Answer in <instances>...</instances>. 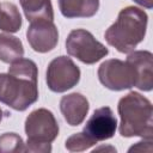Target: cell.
<instances>
[{
    "label": "cell",
    "mask_w": 153,
    "mask_h": 153,
    "mask_svg": "<svg viewBox=\"0 0 153 153\" xmlns=\"http://www.w3.org/2000/svg\"><path fill=\"white\" fill-rule=\"evenodd\" d=\"M0 74V102L17 111H24L38 99L37 65L30 59H19Z\"/></svg>",
    "instance_id": "6da1fadb"
},
{
    "label": "cell",
    "mask_w": 153,
    "mask_h": 153,
    "mask_svg": "<svg viewBox=\"0 0 153 153\" xmlns=\"http://www.w3.org/2000/svg\"><path fill=\"white\" fill-rule=\"evenodd\" d=\"M147 23L148 16L143 10L134 6L124 7L120 11L116 22L106 29L104 38L117 51L131 53L143 41Z\"/></svg>",
    "instance_id": "7a4b0ae2"
},
{
    "label": "cell",
    "mask_w": 153,
    "mask_h": 153,
    "mask_svg": "<svg viewBox=\"0 0 153 153\" xmlns=\"http://www.w3.org/2000/svg\"><path fill=\"white\" fill-rule=\"evenodd\" d=\"M117 111L121 118L118 130L122 136H140L152 140L153 109L149 99L131 91L120 99Z\"/></svg>",
    "instance_id": "3957f363"
},
{
    "label": "cell",
    "mask_w": 153,
    "mask_h": 153,
    "mask_svg": "<svg viewBox=\"0 0 153 153\" xmlns=\"http://www.w3.org/2000/svg\"><path fill=\"white\" fill-rule=\"evenodd\" d=\"M25 134L27 136L25 152H51V142L59 135V124L54 114L44 108L31 111L25 120Z\"/></svg>",
    "instance_id": "277c9868"
},
{
    "label": "cell",
    "mask_w": 153,
    "mask_h": 153,
    "mask_svg": "<svg viewBox=\"0 0 153 153\" xmlns=\"http://www.w3.org/2000/svg\"><path fill=\"white\" fill-rule=\"evenodd\" d=\"M66 50L68 55L86 65H93L109 54L108 48L85 29H75L69 32L66 38Z\"/></svg>",
    "instance_id": "5b68a950"
},
{
    "label": "cell",
    "mask_w": 153,
    "mask_h": 153,
    "mask_svg": "<svg viewBox=\"0 0 153 153\" xmlns=\"http://www.w3.org/2000/svg\"><path fill=\"white\" fill-rule=\"evenodd\" d=\"M80 80V69L71 57L57 56L50 61L45 73L48 88L56 93L73 88Z\"/></svg>",
    "instance_id": "8992f818"
},
{
    "label": "cell",
    "mask_w": 153,
    "mask_h": 153,
    "mask_svg": "<svg viewBox=\"0 0 153 153\" xmlns=\"http://www.w3.org/2000/svg\"><path fill=\"white\" fill-rule=\"evenodd\" d=\"M98 79L111 91H123L135 86V74L131 66L118 59H110L98 68Z\"/></svg>",
    "instance_id": "52a82bcc"
},
{
    "label": "cell",
    "mask_w": 153,
    "mask_h": 153,
    "mask_svg": "<svg viewBox=\"0 0 153 153\" xmlns=\"http://www.w3.org/2000/svg\"><path fill=\"white\" fill-rule=\"evenodd\" d=\"M26 39L35 51L48 53L56 47L59 42V31L53 20L36 19L30 22L26 30Z\"/></svg>",
    "instance_id": "ba28073f"
},
{
    "label": "cell",
    "mask_w": 153,
    "mask_h": 153,
    "mask_svg": "<svg viewBox=\"0 0 153 153\" xmlns=\"http://www.w3.org/2000/svg\"><path fill=\"white\" fill-rule=\"evenodd\" d=\"M117 129V120L109 106L96 109L84 126L82 133L94 142L111 139Z\"/></svg>",
    "instance_id": "9c48e42d"
},
{
    "label": "cell",
    "mask_w": 153,
    "mask_h": 153,
    "mask_svg": "<svg viewBox=\"0 0 153 153\" xmlns=\"http://www.w3.org/2000/svg\"><path fill=\"white\" fill-rule=\"evenodd\" d=\"M135 74V87L149 92L153 88V55L148 50H136L126 60Z\"/></svg>",
    "instance_id": "30bf717a"
},
{
    "label": "cell",
    "mask_w": 153,
    "mask_h": 153,
    "mask_svg": "<svg viewBox=\"0 0 153 153\" xmlns=\"http://www.w3.org/2000/svg\"><path fill=\"white\" fill-rule=\"evenodd\" d=\"M60 110L65 121L69 126L76 127L84 122L90 110V104L85 96L78 92H73L61 98Z\"/></svg>",
    "instance_id": "8fae6325"
},
{
    "label": "cell",
    "mask_w": 153,
    "mask_h": 153,
    "mask_svg": "<svg viewBox=\"0 0 153 153\" xmlns=\"http://www.w3.org/2000/svg\"><path fill=\"white\" fill-rule=\"evenodd\" d=\"M57 2L61 14L68 19L93 17L99 8V0H57Z\"/></svg>",
    "instance_id": "7c38bea8"
},
{
    "label": "cell",
    "mask_w": 153,
    "mask_h": 153,
    "mask_svg": "<svg viewBox=\"0 0 153 153\" xmlns=\"http://www.w3.org/2000/svg\"><path fill=\"white\" fill-rule=\"evenodd\" d=\"M24 55L22 41L10 33H0V61L12 63Z\"/></svg>",
    "instance_id": "4fadbf2b"
},
{
    "label": "cell",
    "mask_w": 153,
    "mask_h": 153,
    "mask_svg": "<svg viewBox=\"0 0 153 153\" xmlns=\"http://www.w3.org/2000/svg\"><path fill=\"white\" fill-rule=\"evenodd\" d=\"M24 14L29 22L36 19H54V11L50 0H19Z\"/></svg>",
    "instance_id": "5bb4252c"
},
{
    "label": "cell",
    "mask_w": 153,
    "mask_h": 153,
    "mask_svg": "<svg viewBox=\"0 0 153 153\" xmlns=\"http://www.w3.org/2000/svg\"><path fill=\"white\" fill-rule=\"evenodd\" d=\"M22 27V16L13 2L0 4V30L8 33L19 31Z\"/></svg>",
    "instance_id": "9a60e30c"
},
{
    "label": "cell",
    "mask_w": 153,
    "mask_h": 153,
    "mask_svg": "<svg viewBox=\"0 0 153 153\" xmlns=\"http://www.w3.org/2000/svg\"><path fill=\"white\" fill-rule=\"evenodd\" d=\"M0 152L1 153L25 152V143L18 134L5 133L0 136Z\"/></svg>",
    "instance_id": "2e32d148"
},
{
    "label": "cell",
    "mask_w": 153,
    "mask_h": 153,
    "mask_svg": "<svg viewBox=\"0 0 153 153\" xmlns=\"http://www.w3.org/2000/svg\"><path fill=\"white\" fill-rule=\"evenodd\" d=\"M96 143L97 142H94L87 135H85L82 131H80V133H75V134L71 135L66 140L65 147L69 152H82V151H86L90 147L94 146Z\"/></svg>",
    "instance_id": "e0dca14e"
},
{
    "label": "cell",
    "mask_w": 153,
    "mask_h": 153,
    "mask_svg": "<svg viewBox=\"0 0 153 153\" xmlns=\"http://www.w3.org/2000/svg\"><path fill=\"white\" fill-rule=\"evenodd\" d=\"M152 152V140L145 139L129 148V152Z\"/></svg>",
    "instance_id": "ac0fdd59"
},
{
    "label": "cell",
    "mask_w": 153,
    "mask_h": 153,
    "mask_svg": "<svg viewBox=\"0 0 153 153\" xmlns=\"http://www.w3.org/2000/svg\"><path fill=\"white\" fill-rule=\"evenodd\" d=\"M133 1L136 2L140 6H143V7L148 8V10H151L153 7V0H133Z\"/></svg>",
    "instance_id": "d6986e66"
},
{
    "label": "cell",
    "mask_w": 153,
    "mask_h": 153,
    "mask_svg": "<svg viewBox=\"0 0 153 153\" xmlns=\"http://www.w3.org/2000/svg\"><path fill=\"white\" fill-rule=\"evenodd\" d=\"M99 151H110V152H116V148L115 147H111V146H100L98 148H94L92 151V153H96V152H99Z\"/></svg>",
    "instance_id": "ffe728a7"
},
{
    "label": "cell",
    "mask_w": 153,
    "mask_h": 153,
    "mask_svg": "<svg viewBox=\"0 0 153 153\" xmlns=\"http://www.w3.org/2000/svg\"><path fill=\"white\" fill-rule=\"evenodd\" d=\"M1 120H2V110L0 109V122H1Z\"/></svg>",
    "instance_id": "44dd1931"
}]
</instances>
